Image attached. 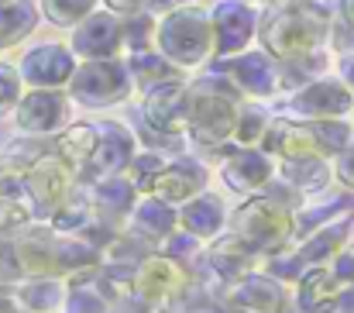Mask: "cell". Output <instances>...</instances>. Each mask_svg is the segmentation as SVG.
Returning a JSON list of instances; mask_svg holds the SVG:
<instances>
[{
	"instance_id": "6da1fadb",
	"label": "cell",
	"mask_w": 354,
	"mask_h": 313,
	"mask_svg": "<svg viewBox=\"0 0 354 313\" xmlns=\"http://www.w3.org/2000/svg\"><path fill=\"white\" fill-rule=\"evenodd\" d=\"M234 238L248 251H282L292 238V217L275 200H248L234 217Z\"/></svg>"
},
{
	"instance_id": "7a4b0ae2",
	"label": "cell",
	"mask_w": 354,
	"mask_h": 313,
	"mask_svg": "<svg viewBox=\"0 0 354 313\" xmlns=\"http://www.w3.org/2000/svg\"><path fill=\"white\" fill-rule=\"evenodd\" d=\"M162 52L176 62H200L214 45V28L203 10H179L158 31Z\"/></svg>"
},
{
	"instance_id": "3957f363",
	"label": "cell",
	"mask_w": 354,
	"mask_h": 313,
	"mask_svg": "<svg viewBox=\"0 0 354 313\" xmlns=\"http://www.w3.org/2000/svg\"><path fill=\"white\" fill-rule=\"evenodd\" d=\"M324 35V17L313 10H282L265 24V45L282 59H303Z\"/></svg>"
},
{
	"instance_id": "277c9868",
	"label": "cell",
	"mask_w": 354,
	"mask_h": 313,
	"mask_svg": "<svg viewBox=\"0 0 354 313\" xmlns=\"http://www.w3.org/2000/svg\"><path fill=\"white\" fill-rule=\"evenodd\" d=\"M186 283H189L186 269L169 255H148L134 269V293L145 303H169L186 289Z\"/></svg>"
},
{
	"instance_id": "5b68a950",
	"label": "cell",
	"mask_w": 354,
	"mask_h": 313,
	"mask_svg": "<svg viewBox=\"0 0 354 313\" xmlns=\"http://www.w3.org/2000/svg\"><path fill=\"white\" fill-rule=\"evenodd\" d=\"M124 90H127L124 69L114 59H93L73 73V93L83 104H111V100L124 97Z\"/></svg>"
},
{
	"instance_id": "8992f818",
	"label": "cell",
	"mask_w": 354,
	"mask_h": 313,
	"mask_svg": "<svg viewBox=\"0 0 354 313\" xmlns=\"http://www.w3.org/2000/svg\"><path fill=\"white\" fill-rule=\"evenodd\" d=\"M24 190L35 197L41 210H55L69 200V169L62 159H38L24 172Z\"/></svg>"
},
{
	"instance_id": "52a82bcc",
	"label": "cell",
	"mask_w": 354,
	"mask_h": 313,
	"mask_svg": "<svg viewBox=\"0 0 354 313\" xmlns=\"http://www.w3.org/2000/svg\"><path fill=\"white\" fill-rule=\"evenodd\" d=\"M234 107L227 104L224 97H210V93H203V97H196L193 104H189V131L196 134V141H207V145H214V141H221V138H227L231 131H234Z\"/></svg>"
},
{
	"instance_id": "ba28073f",
	"label": "cell",
	"mask_w": 354,
	"mask_h": 313,
	"mask_svg": "<svg viewBox=\"0 0 354 313\" xmlns=\"http://www.w3.org/2000/svg\"><path fill=\"white\" fill-rule=\"evenodd\" d=\"M203 169L196 162H179V166H169V169H158L145 186L155 193V200L162 204H186L193 200L200 190H203Z\"/></svg>"
},
{
	"instance_id": "9c48e42d",
	"label": "cell",
	"mask_w": 354,
	"mask_h": 313,
	"mask_svg": "<svg viewBox=\"0 0 354 313\" xmlns=\"http://www.w3.org/2000/svg\"><path fill=\"white\" fill-rule=\"evenodd\" d=\"M231 303L241 313H282L286 293L272 276H241L231 286Z\"/></svg>"
},
{
	"instance_id": "30bf717a",
	"label": "cell",
	"mask_w": 354,
	"mask_h": 313,
	"mask_svg": "<svg viewBox=\"0 0 354 313\" xmlns=\"http://www.w3.org/2000/svg\"><path fill=\"white\" fill-rule=\"evenodd\" d=\"M24 80L38 90H52V87H62L69 76H73V55L59 45H45V48H35L28 59H24Z\"/></svg>"
},
{
	"instance_id": "8fae6325",
	"label": "cell",
	"mask_w": 354,
	"mask_h": 313,
	"mask_svg": "<svg viewBox=\"0 0 354 313\" xmlns=\"http://www.w3.org/2000/svg\"><path fill=\"white\" fill-rule=\"evenodd\" d=\"M21 276L35 279H59V241H48V234H28L14 244Z\"/></svg>"
},
{
	"instance_id": "7c38bea8",
	"label": "cell",
	"mask_w": 354,
	"mask_h": 313,
	"mask_svg": "<svg viewBox=\"0 0 354 313\" xmlns=\"http://www.w3.org/2000/svg\"><path fill=\"white\" fill-rule=\"evenodd\" d=\"M145 117L148 124L158 131V134H179L189 120V104H186V93L179 87H162L158 93L148 97L145 107Z\"/></svg>"
},
{
	"instance_id": "4fadbf2b",
	"label": "cell",
	"mask_w": 354,
	"mask_h": 313,
	"mask_svg": "<svg viewBox=\"0 0 354 313\" xmlns=\"http://www.w3.org/2000/svg\"><path fill=\"white\" fill-rule=\"evenodd\" d=\"M341 300V283L334 279L330 269L313 265L310 272L299 276V307L306 313H334Z\"/></svg>"
},
{
	"instance_id": "5bb4252c",
	"label": "cell",
	"mask_w": 354,
	"mask_h": 313,
	"mask_svg": "<svg viewBox=\"0 0 354 313\" xmlns=\"http://www.w3.org/2000/svg\"><path fill=\"white\" fill-rule=\"evenodd\" d=\"M251 24H254V17H251V10L248 7H241V3H221L217 10H214V42H217V52L221 55H231L237 52L248 38H251Z\"/></svg>"
},
{
	"instance_id": "9a60e30c",
	"label": "cell",
	"mask_w": 354,
	"mask_h": 313,
	"mask_svg": "<svg viewBox=\"0 0 354 313\" xmlns=\"http://www.w3.org/2000/svg\"><path fill=\"white\" fill-rule=\"evenodd\" d=\"M62 117H66V104H62V97L52 93V90H35V93H28V97L17 104L21 127H24V131H35V134L55 131V127L62 124Z\"/></svg>"
},
{
	"instance_id": "2e32d148",
	"label": "cell",
	"mask_w": 354,
	"mask_h": 313,
	"mask_svg": "<svg viewBox=\"0 0 354 313\" xmlns=\"http://www.w3.org/2000/svg\"><path fill=\"white\" fill-rule=\"evenodd\" d=\"M265 148L268 152H279L286 155L289 162L292 159H313L317 155V138L310 127H299V124H289V120H275V124H265Z\"/></svg>"
},
{
	"instance_id": "e0dca14e",
	"label": "cell",
	"mask_w": 354,
	"mask_h": 313,
	"mask_svg": "<svg viewBox=\"0 0 354 313\" xmlns=\"http://www.w3.org/2000/svg\"><path fill=\"white\" fill-rule=\"evenodd\" d=\"M114 283L107 276H97V269L73 276V293H69V307L73 313H107L114 303Z\"/></svg>"
},
{
	"instance_id": "ac0fdd59",
	"label": "cell",
	"mask_w": 354,
	"mask_h": 313,
	"mask_svg": "<svg viewBox=\"0 0 354 313\" xmlns=\"http://www.w3.org/2000/svg\"><path fill=\"white\" fill-rule=\"evenodd\" d=\"M120 42V28L114 24V17H93V21H86L80 31H76V38H73V45H76V52L80 55H86V59H100V55H111L114 48H118Z\"/></svg>"
},
{
	"instance_id": "d6986e66",
	"label": "cell",
	"mask_w": 354,
	"mask_h": 313,
	"mask_svg": "<svg viewBox=\"0 0 354 313\" xmlns=\"http://www.w3.org/2000/svg\"><path fill=\"white\" fill-rule=\"evenodd\" d=\"M296 107L306 110V114H317V117H334V114H344V110L351 107V93H348L341 83L320 80V83H313V87L296 100Z\"/></svg>"
},
{
	"instance_id": "ffe728a7",
	"label": "cell",
	"mask_w": 354,
	"mask_h": 313,
	"mask_svg": "<svg viewBox=\"0 0 354 313\" xmlns=\"http://www.w3.org/2000/svg\"><path fill=\"white\" fill-rule=\"evenodd\" d=\"M127 159H131V138L114 124L104 127V138H97V148L90 155V166L97 169V176L118 172L120 166H127Z\"/></svg>"
},
{
	"instance_id": "44dd1931",
	"label": "cell",
	"mask_w": 354,
	"mask_h": 313,
	"mask_svg": "<svg viewBox=\"0 0 354 313\" xmlns=\"http://www.w3.org/2000/svg\"><path fill=\"white\" fill-rule=\"evenodd\" d=\"M251 255L254 251H248L237 238H224V241H217L214 248H210V269L221 276V279H227V283H237L241 276H248V269H251Z\"/></svg>"
},
{
	"instance_id": "7402d4cb",
	"label": "cell",
	"mask_w": 354,
	"mask_h": 313,
	"mask_svg": "<svg viewBox=\"0 0 354 313\" xmlns=\"http://www.w3.org/2000/svg\"><path fill=\"white\" fill-rule=\"evenodd\" d=\"M224 224V207L214 197H193L183 210V227L193 238H214Z\"/></svg>"
},
{
	"instance_id": "603a6c76",
	"label": "cell",
	"mask_w": 354,
	"mask_h": 313,
	"mask_svg": "<svg viewBox=\"0 0 354 313\" xmlns=\"http://www.w3.org/2000/svg\"><path fill=\"white\" fill-rule=\"evenodd\" d=\"M176 227V213L169 210V204L148 197L145 204L134 207V231L145 238H169Z\"/></svg>"
},
{
	"instance_id": "cb8c5ba5",
	"label": "cell",
	"mask_w": 354,
	"mask_h": 313,
	"mask_svg": "<svg viewBox=\"0 0 354 313\" xmlns=\"http://www.w3.org/2000/svg\"><path fill=\"white\" fill-rule=\"evenodd\" d=\"M224 176H227V183L234 190H258L268 179V159H261L254 152H241V155L231 159V166L224 169Z\"/></svg>"
},
{
	"instance_id": "d4e9b609",
	"label": "cell",
	"mask_w": 354,
	"mask_h": 313,
	"mask_svg": "<svg viewBox=\"0 0 354 313\" xmlns=\"http://www.w3.org/2000/svg\"><path fill=\"white\" fill-rule=\"evenodd\" d=\"M66 300V289L59 279H35L17 293V303L28 313H52L59 310V303Z\"/></svg>"
},
{
	"instance_id": "484cf974",
	"label": "cell",
	"mask_w": 354,
	"mask_h": 313,
	"mask_svg": "<svg viewBox=\"0 0 354 313\" xmlns=\"http://www.w3.org/2000/svg\"><path fill=\"white\" fill-rule=\"evenodd\" d=\"M344 234H348V227H344V224L317 231V234H313L299 251H296V255H299V262H303V265H320L324 258L337 255V248H344Z\"/></svg>"
},
{
	"instance_id": "4316f807",
	"label": "cell",
	"mask_w": 354,
	"mask_h": 313,
	"mask_svg": "<svg viewBox=\"0 0 354 313\" xmlns=\"http://www.w3.org/2000/svg\"><path fill=\"white\" fill-rule=\"evenodd\" d=\"M234 80L251 90V93H268L272 90V69H268V59L265 55H241L234 66H231Z\"/></svg>"
},
{
	"instance_id": "83f0119b",
	"label": "cell",
	"mask_w": 354,
	"mask_h": 313,
	"mask_svg": "<svg viewBox=\"0 0 354 313\" xmlns=\"http://www.w3.org/2000/svg\"><path fill=\"white\" fill-rule=\"evenodd\" d=\"M93 148H97V131L86 127V124L69 127V131L59 138V155H62V162H69V166H83V162H90Z\"/></svg>"
},
{
	"instance_id": "f1b7e54d",
	"label": "cell",
	"mask_w": 354,
	"mask_h": 313,
	"mask_svg": "<svg viewBox=\"0 0 354 313\" xmlns=\"http://www.w3.org/2000/svg\"><path fill=\"white\" fill-rule=\"evenodd\" d=\"M31 24H35V17H31L28 3H0V48L21 42L31 31Z\"/></svg>"
},
{
	"instance_id": "f546056e",
	"label": "cell",
	"mask_w": 354,
	"mask_h": 313,
	"mask_svg": "<svg viewBox=\"0 0 354 313\" xmlns=\"http://www.w3.org/2000/svg\"><path fill=\"white\" fill-rule=\"evenodd\" d=\"M41 3L55 24H76L80 17H86L93 10V0H41Z\"/></svg>"
},
{
	"instance_id": "4dcf8cb0",
	"label": "cell",
	"mask_w": 354,
	"mask_h": 313,
	"mask_svg": "<svg viewBox=\"0 0 354 313\" xmlns=\"http://www.w3.org/2000/svg\"><path fill=\"white\" fill-rule=\"evenodd\" d=\"M131 69H134V76L141 80V83H158V80H176V69H169L158 55H134V62H131Z\"/></svg>"
},
{
	"instance_id": "1f68e13d",
	"label": "cell",
	"mask_w": 354,
	"mask_h": 313,
	"mask_svg": "<svg viewBox=\"0 0 354 313\" xmlns=\"http://www.w3.org/2000/svg\"><path fill=\"white\" fill-rule=\"evenodd\" d=\"M313 131V138H317V152H341V148H348V141H351V131L344 127V124H317V127H310Z\"/></svg>"
},
{
	"instance_id": "d6a6232c",
	"label": "cell",
	"mask_w": 354,
	"mask_h": 313,
	"mask_svg": "<svg viewBox=\"0 0 354 313\" xmlns=\"http://www.w3.org/2000/svg\"><path fill=\"white\" fill-rule=\"evenodd\" d=\"M289 179L296 186H320L327 179V169L320 162H313V159H292L289 162Z\"/></svg>"
},
{
	"instance_id": "836d02e7",
	"label": "cell",
	"mask_w": 354,
	"mask_h": 313,
	"mask_svg": "<svg viewBox=\"0 0 354 313\" xmlns=\"http://www.w3.org/2000/svg\"><path fill=\"white\" fill-rule=\"evenodd\" d=\"M17 100H21V76H17V69L0 62V114L14 110Z\"/></svg>"
},
{
	"instance_id": "e575fe53",
	"label": "cell",
	"mask_w": 354,
	"mask_h": 313,
	"mask_svg": "<svg viewBox=\"0 0 354 313\" xmlns=\"http://www.w3.org/2000/svg\"><path fill=\"white\" fill-rule=\"evenodd\" d=\"M21 190H24V169L14 162H0V197L21 200Z\"/></svg>"
},
{
	"instance_id": "d590c367",
	"label": "cell",
	"mask_w": 354,
	"mask_h": 313,
	"mask_svg": "<svg viewBox=\"0 0 354 313\" xmlns=\"http://www.w3.org/2000/svg\"><path fill=\"white\" fill-rule=\"evenodd\" d=\"M234 134L237 141H258L261 134H265V117L258 114V110H244L241 117H234Z\"/></svg>"
},
{
	"instance_id": "8d00e7d4",
	"label": "cell",
	"mask_w": 354,
	"mask_h": 313,
	"mask_svg": "<svg viewBox=\"0 0 354 313\" xmlns=\"http://www.w3.org/2000/svg\"><path fill=\"white\" fill-rule=\"evenodd\" d=\"M14 279H21V265H17L14 244L0 238V286L3 283H14Z\"/></svg>"
},
{
	"instance_id": "74e56055",
	"label": "cell",
	"mask_w": 354,
	"mask_h": 313,
	"mask_svg": "<svg viewBox=\"0 0 354 313\" xmlns=\"http://www.w3.org/2000/svg\"><path fill=\"white\" fill-rule=\"evenodd\" d=\"M100 204L111 210H124L131 204V186H124V183H104L100 186Z\"/></svg>"
},
{
	"instance_id": "f35d334b",
	"label": "cell",
	"mask_w": 354,
	"mask_h": 313,
	"mask_svg": "<svg viewBox=\"0 0 354 313\" xmlns=\"http://www.w3.org/2000/svg\"><path fill=\"white\" fill-rule=\"evenodd\" d=\"M24 220H28V210L21 207V200H3L0 197V231L21 227Z\"/></svg>"
},
{
	"instance_id": "ab89813d",
	"label": "cell",
	"mask_w": 354,
	"mask_h": 313,
	"mask_svg": "<svg viewBox=\"0 0 354 313\" xmlns=\"http://www.w3.org/2000/svg\"><path fill=\"white\" fill-rule=\"evenodd\" d=\"M272 276H282V279H296V276H303V262H299V255L292 251V255H279L275 251V262H272Z\"/></svg>"
},
{
	"instance_id": "60d3db41",
	"label": "cell",
	"mask_w": 354,
	"mask_h": 313,
	"mask_svg": "<svg viewBox=\"0 0 354 313\" xmlns=\"http://www.w3.org/2000/svg\"><path fill=\"white\" fill-rule=\"evenodd\" d=\"M330 272H334V279H337L341 286H344V283H354V251H337Z\"/></svg>"
},
{
	"instance_id": "b9f144b4",
	"label": "cell",
	"mask_w": 354,
	"mask_h": 313,
	"mask_svg": "<svg viewBox=\"0 0 354 313\" xmlns=\"http://www.w3.org/2000/svg\"><path fill=\"white\" fill-rule=\"evenodd\" d=\"M148 38H151V21L148 17H138V21H131L127 24V42H131V48H145L148 45Z\"/></svg>"
},
{
	"instance_id": "7bdbcfd3",
	"label": "cell",
	"mask_w": 354,
	"mask_h": 313,
	"mask_svg": "<svg viewBox=\"0 0 354 313\" xmlns=\"http://www.w3.org/2000/svg\"><path fill=\"white\" fill-rule=\"evenodd\" d=\"M337 176H341L344 186H351L354 190V145L344 152V159H341V166H337Z\"/></svg>"
},
{
	"instance_id": "ee69618b",
	"label": "cell",
	"mask_w": 354,
	"mask_h": 313,
	"mask_svg": "<svg viewBox=\"0 0 354 313\" xmlns=\"http://www.w3.org/2000/svg\"><path fill=\"white\" fill-rule=\"evenodd\" d=\"M0 313H21L17 310V300H14V296H7L3 289H0Z\"/></svg>"
},
{
	"instance_id": "f6af8a7d",
	"label": "cell",
	"mask_w": 354,
	"mask_h": 313,
	"mask_svg": "<svg viewBox=\"0 0 354 313\" xmlns=\"http://www.w3.org/2000/svg\"><path fill=\"white\" fill-rule=\"evenodd\" d=\"M337 307L344 313H354V289H348V293H341V300H337Z\"/></svg>"
},
{
	"instance_id": "bcb514c9",
	"label": "cell",
	"mask_w": 354,
	"mask_h": 313,
	"mask_svg": "<svg viewBox=\"0 0 354 313\" xmlns=\"http://www.w3.org/2000/svg\"><path fill=\"white\" fill-rule=\"evenodd\" d=\"M118 313H148L145 310V303H131V300H124L118 307Z\"/></svg>"
},
{
	"instance_id": "7dc6e473",
	"label": "cell",
	"mask_w": 354,
	"mask_h": 313,
	"mask_svg": "<svg viewBox=\"0 0 354 313\" xmlns=\"http://www.w3.org/2000/svg\"><path fill=\"white\" fill-rule=\"evenodd\" d=\"M111 3H114L118 10H134V7H138L141 0H111Z\"/></svg>"
},
{
	"instance_id": "c3c4849f",
	"label": "cell",
	"mask_w": 354,
	"mask_h": 313,
	"mask_svg": "<svg viewBox=\"0 0 354 313\" xmlns=\"http://www.w3.org/2000/svg\"><path fill=\"white\" fill-rule=\"evenodd\" d=\"M189 313H224L221 307H214V303H203V307H193Z\"/></svg>"
},
{
	"instance_id": "681fc988",
	"label": "cell",
	"mask_w": 354,
	"mask_h": 313,
	"mask_svg": "<svg viewBox=\"0 0 354 313\" xmlns=\"http://www.w3.org/2000/svg\"><path fill=\"white\" fill-rule=\"evenodd\" d=\"M155 7H176V3H186V0H151Z\"/></svg>"
},
{
	"instance_id": "f907efd6",
	"label": "cell",
	"mask_w": 354,
	"mask_h": 313,
	"mask_svg": "<svg viewBox=\"0 0 354 313\" xmlns=\"http://www.w3.org/2000/svg\"><path fill=\"white\" fill-rule=\"evenodd\" d=\"M344 73H348V80H351V87H354V59H348V62H344Z\"/></svg>"
},
{
	"instance_id": "816d5d0a",
	"label": "cell",
	"mask_w": 354,
	"mask_h": 313,
	"mask_svg": "<svg viewBox=\"0 0 354 313\" xmlns=\"http://www.w3.org/2000/svg\"><path fill=\"white\" fill-rule=\"evenodd\" d=\"M344 10H348V17L354 21V0H344Z\"/></svg>"
},
{
	"instance_id": "f5cc1de1",
	"label": "cell",
	"mask_w": 354,
	"mask_h": 313,
	"mask_svg": "<svg viewBox=\"0 0 354 313\" xmlns=\"http://www.w3.org/2000/svg\"><path fill=\"white\" fill-rule=\"evenodd\" d=\"M279 3H292V0H279Z\"/></svg>"
},
{
	"instance_id": "db71d44e",
	"label": "cell",
	"mask_w": 354,
	"mask_h": 313,
	"mask_svg": "<svg viewBox=\"0 0 354 313\" xmlns=\"http://www.w3.org/2000/svg\"><path fill=\"white\" fill-rule=\"evenodd\" d=\"M0 3H7V0H0Z\"/></svg>"
}]
</instances>
